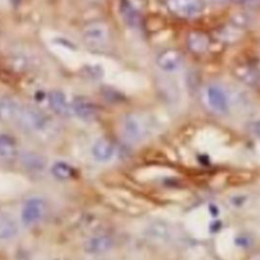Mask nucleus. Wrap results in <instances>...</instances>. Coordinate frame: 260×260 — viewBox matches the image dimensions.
<instances>
[{"mask_svg":"<svg viewBox=\"0 0 260 260\" xmlns=\"http://www.w3.org/2000/svg\"><path fill=\"white\" fill-rule=\"evenodd\" d=\"M23 131L39 137H49L54 131V121L45 112L29 105H22L15 123Z\"/></svg>","mask_w":260,"mask_h":260,"instance_id":"f257e3e1","label":"nucleus"},{"mask_svg":"<svg viewBox=\"0 0 260 260\" xmlns=\"http://www.w3.org/2000/svg\"><path fill=\"white\" fill-rule=\"evenodd\" d=\"M48 204L46 200L40 196L27 198L21 207L20 219L23 225L31 228L39 224L46 217Z\"/></svg>","mask_w":260,"mask_h":260,"instance_id":"f03ea898","label":"nucleus"},{"mask_svg":"<svg viewBox=\"0 0 260 260\" xmlns=\"http://www.w3.org/2000/svg\"><path fill=\"white\" fill-rule=\"evenodd\" d=\"M206 107L217 115H225L230 111V98L228 92L218 84H208L202 91Z\"/></svg>","mask_w":260,"mask_h":260,"instance_id":"7ed1b4c3","label":"nucleus"},{"mask_svg":"<svg viewBox=\"0 0 260 260\" xmlns=\"http://www.w3.org/2000/svg\"><path fill=\"white\" fill-rule=\"evenodd\" d=\"M122 133L130 142L142 141L148 135V124L141 115L128 114L122 121Z\"/></svg>","mask_w":260,"mask_h":260,"instance_id":"20e7f679","label":"nucleus"},{"mask_svg":"<svg viewBox=\"0 0 260 260\" xmlns=\"http://www.w3.org/2000/svg\"><path fill=\"white\" fill-rule=\"evenodd\" d=\"M82 40L88 47H104L110 40V28L103 21L88 23L82 30Z\"/></svg>","mask_w":260,"mask_h":260,"instance_id":"39448f33","label":"nucleus"},{"mask_svg":"<svg viewBox=\"0 0 260 260\" xmlns=\"http://www.w3.org/2000/svg\"><path fill=\"white\" fill-rule=\"evenodd\" d=\"M168 9L182 18H194L204 9L203 0H166Z\"/></svg>","mask_w":260,"mask_h":260,"instance_id":"423d86ee","label":"nucleus"},{"mask_svg":"<svg viewBox=\"0 0 260 260\" xmlns=\"http://www.w3.org/2000/svg\"><path fill=\"white\" fill-rule=\"evenodd\" d=\"M113 238L107 234H98L89 237L83 244V250L89 255H101L112 249Z\"/></svg>","mask_w":260,"mask_h":260,"instance_id":"0eeeda50","label":"nucleus"},{"mask_svg":"<svg viewBox=\"0 0 260 260\" xmlns=\"http://www.w3.org/2000/svg\"><path fill=\"white\" fill-rule=\"evenodd\" d=\"M72 113L83 121H92L98 116V108L92 101L85 96H76L71 102Z\"/></svg>","mask_w":260,"mask_h":260,"instance_id":"6e6552de","label":"nucleus"},{"mask_svg":"<svg viewBox=\"0 0 260 260\" xmlns=\"http://www.w3.org/2000/svg\"><path fill=\"white\" fill-rule=\"evenodd\" d=\"M22 105L11 96H2L0 99V122L5 124H14L17 121Z\"/></svg>","mask_w":260,"mask_h":260,"instance_id":"1a4fd4ad","label":"nucleus"},{"mask_svg":"<svg viewBox=\"0 0 260 260\" xmlns=\"http://www.w3.org/2000/svg\"><path fill=\"white\" fill-rule=\"evenodd\" d=\"M48 104L51 110L61 117H71L72 107L64 92L60 90H51L48 93Z\"/></svg>","mask_w":260,"mask_h":260,"instance_id":"9d476101","label":"nucleus"},{"mask_svg":"<svg viewBox=\"0 0 260 260\" xmlns=\"http://www.w3.org/2000/svg\"><path fill=\"white\" fill-rule=\"evenodd\" d=\"M143 0H122L121 14L129 25L138 26L141 21Z\"/></svg>","mask_w":260,"mask_h":260,"instance_id":"9b49d317","label":"nucleus"},{"mask_svg":"<svg viewBox=\"0 0 260 260\" xmlns=\"http://www.w3.org/2000/svg\"><path fill=\"white\" fill-rule=\"evenodd\" d=\"M183 57L178 50L168 49L158 54L156 57L157 66L167 72H174L182 65Z\"/></svg>","mask_w":260,"mask_h":260,"instance_id":"f8f14e48","label":"nucleus"},{"mask_svg":"<svg viewBox=\"0 0 260 260\" xmlns=\"http://www.w3.org/2000/svg\"><path fill=\"white\" fill-rule=\"evenodd\" d=\"M18 156L16 140L9 134L0 133V164H10Z\"/></svg>","mask_w":260,"mask_h":260,"instance_id":"ddd939ff","label":"nucleus"},{"mask_svg":"<svg viewBox=\"0 0 260 260\" xmlns=\"http://www.w3.org/2000/svg\"><path fill=\"white\" fill-rule=\"evenodd\" d=\"M91 153L95 160L100 162H107L113 158L115 154V147L110 140L100 138L93 143Z\"/></svg>","mask_w":260,"mask_h":260,"instance_id":"4468645a","label":"nucleus"},{"mask_svg":"<svg viewBox=\"0 0 260 260\" xmlns=\"http://www.w3.org/2000/svg\"><path fill=\"white\" fill-rule=\"evenodd\" d=\"M209 38L202 31L194 30L188 35L187 46L189 50L195 54H203L209 47Z\"/></svg>","mask_w":260,"mask_h":260,"instance_id":"2eb2a0df","label":"nucleus"},{"mask_svg":"<svg viewBox=\"0 0 260 260\" xmlns=\"http://www.w3.org/2000/svg\"><path fill=\"white\" fill-rule=\"evenodd\" d=\"M21 165L30 173H41L47 166L46 158L37 152H25L20 157Z\"/></svg>","mask_w":260,"mask_h":260,"instance_id":"dca6fc26","label":"nucleus"},{"mask_svg":"<svg viewBox=\"0 0 260 260\" xmlns=\"http://www.w3.org/2000/svg\"><path fill=\"white\" fill-rule=\"evenodd\" d=\"M18 234V225L10 215L0 216V241H10Z\"/></svg>","mask_w":260,"mask_h":260,"instance_id":"f3484780","label":"nucleus"},{"mask_svg":"<svg viewBox=\"0 0 260 260\" xmlns=\"http://www.w3.org/2000/svg\"><path fill=\"white\" fill-rule=\"evenodd\" d=\"M51 173L55 178L65 181L73 177L74 170L69 164L65 161H56L51 167Z\"/></svg>","mask_w":260,"mask_h":260,"instance_id":"a211bd4d","label":"nucleus"},{"mask_svg":"<svg viewBox=\"0 0 260 260\" xmlns=\"http://www.w3.org/2000/svg\"><path fill=\"white\" fill-rule=\"evenodd\" d=\"M238 72H239L240 79H242L247 84L254 85V84H257L260 80V75H259V72L257 71V69H255L249 65L241 67L238 70Z\"/></svg>","mask_w":260,"mask_h":260,"instance_id":"6ab92c4d","label":"nucleus"},{"mask_svg":"<svg viewBox=\"0 0 260 260\" xmlns=\"http://www.w3.org/2000/svg\"><path fill=\"white\" fill-rule=\"evenodd\" d=\"M250 131L253 135H255L256 137L260 138V120L254 121L250 124Z\"/></svg>","mask_w":260,"mask_h":260,"instance_id":"aec40b11","label":"nucleus"},{"mask_svg":"<svg viewBox=\"0 0 260 260\" xmlns=\"http://www.w3.org/2000/svg\"><path fill=\"white\" fill-rule=\"evenodd\" d=\"M214 1L222 3V2H241V1H243V0H214Z\"/></svg>","mask_w":260,"mask_h":260,"instance_id":"412c9836","label":"nucleus"},{"mask_svg":"<svg viewBox=\"0 0 260 260\" xmlns=\"http://www.w3.org/2000/svg\"><path fill=\"white\" fill-rule=\"evenodd\" d=\"M14 3H17V1H16V0H14Z\"/></svg>","mask_w":260,"mask_h":260,"instance_id":"4be33fe9","label":"nucleus"}]
</instances>
